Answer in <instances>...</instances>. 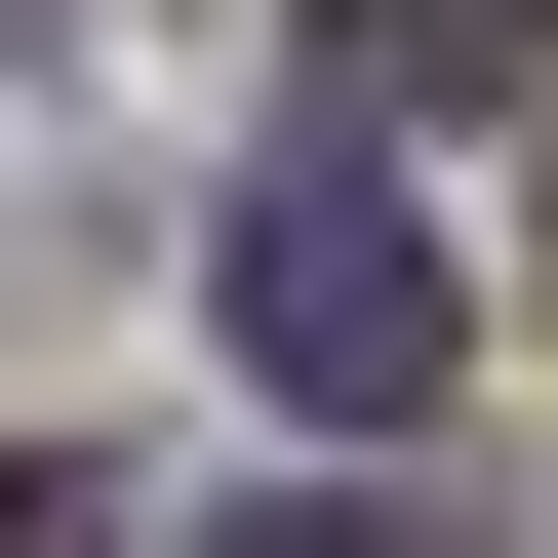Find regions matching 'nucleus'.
<instances>
[{
    "label": "nucleus",
    "mask_w": 558,
    "mask_h": 558,
    "mask_svg": "<svg viewBox=\"0 0 558 558\" xmlns=\"http://www.w3.org/2000/svg\"><path fill=\"white\" fill-rule=\"evenodd\" d=\"M240 360L319 399V439L439 399V240H399V160H279V199H240Z\"/></svg>",
    "instance_id": "1"
},
{
    "label": "nucleus",
    "mask_w": 558,
    "mask_h": 558,
    "mask_svg": "<svg viewBox=\"0 0 558 558\" xmlns=\"http://www.w3.org/2000/svg\"><path fill=\"white\" fill-rule=\"evenodd\" d=\"M199 558H439V519H360V478H279V519H199Z\"/></svg>",
    "instance_id": "2"
},
{
    "label": "nucleus",
    "mask_w": 558,
    "mask_h": 558,
    "mask_svg": "<svg viewBox=\"0 0 558 558\" xmlns=\"http://www.w3.org/2000/svg\"><path fill=\"white\" fill-rule=\"evenodd\" d=\"M0 558H120V519H81V478H0Z\"/></svg>",
    "instance_id": "3"
}]
</instances>
